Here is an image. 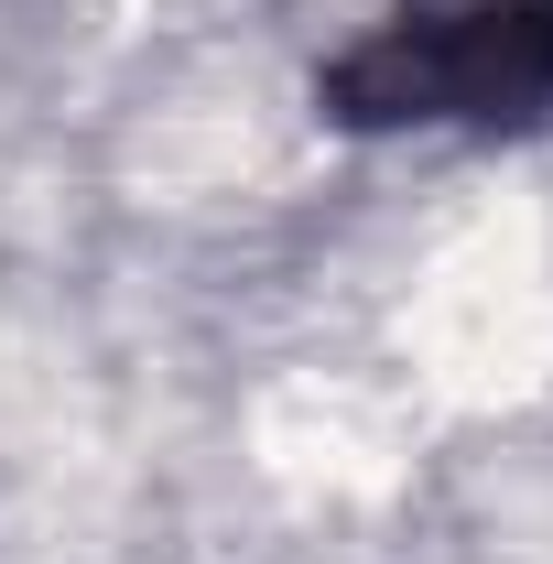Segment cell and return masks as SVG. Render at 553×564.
I'll use <instances>...</instances> for the list:
<instances>
[{
	"mask_svg": "<svg viewBox=\"0 0 553 564\" xmlns=\"http://www.w3.org/2000/svg\"><path fill=\"white\" fill-rule=\"evenodd\" d=\"M347 131H521L553 120V0H434L391 11L326 66Z\"/></svg>",
	"mask_w": 553,
	"mask_h": 564,
	"instance_id": "obj_1",
	"label": "cell"
}]
</instances>
